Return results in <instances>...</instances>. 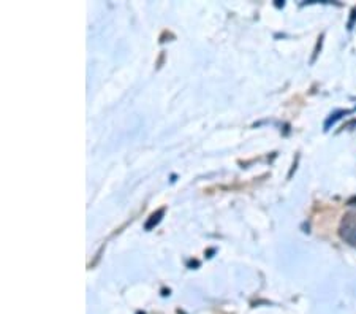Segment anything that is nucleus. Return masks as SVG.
<instances>
[{
    "label": "nucleus",
    "mask_w": 356,
    "mask_h": 314,
    "mask_svg": "<svg viewBox=\"0 0 356 314\" xmlns=\"http://www.w3.org/2000/svg\"><path fill=\"white\" fill-rule=\"evenodd\" d=\"M342 238L356 248V214H348L342 221L341 227Z\"/></svg>",
    "instance_id": "f257e3e1"
}]
</instances>
